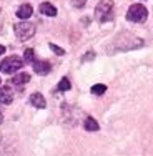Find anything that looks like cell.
Returning a JSON list of instances; mask_svg holds the SVG:
<instances>
[{"mask_svg": "<svg viewBox=\"0 0 153 156\" xmlns=\"http://www.w3.org/2000/svg\"><path fill=\"white\" fill-rule=\"evenodd\" d=\"M95 17L98 22H108L113 17V2L111 0H102L95 9Z\"/></svg>", "mask_w": 153, "mask_h": 156, "instance_id": "obj_1", "label": "cell"}, {"mask_svg": "<svg viewBox=\"0 0 153 156\" xmlns=\"http://www.w3.org/2000/svg\"><path fill=\"white\" fill-rule=\"evenodd\" d=\"M13 30H15L17 38L20 40V42H25V40H28L33 37V33H35V25L30 23V22H18V23H15Z\"/></svg>", "mask_w": 153, "mask_h": 156, "instance_id": "obj_2", "label": "cell"}, {"mask_svg": "<svg viewBox=\"0 0 153 156\" xmlns=\"http://www.w3.org/2000/svg\"><path fill=\"white\" fill-rule=\"evenodd\" d=\"M22 66H24V62H22L20 57H15V55H12V57H7L5 60L0 62V70H2V73H15L17 70H20Z\"/></svg>", "mask_w": 153, "mask_h": 156, "instance_id": "obj_3", "label": "cell"}, {"mask_svg": "<svg viewBox=\"0 0 153 156\" xmlns=\"http://www.w3.org/2000/svg\"><path fill=\"white\" fill-rule=\"evenodd\" d=\"M148 17V10L145 9L143 5H140V3H135V5H132L128 9V12H126V20L130 22H138V23H141V22H145Z\"/></svg>", "mask_w": 153, "mask_h": 156, "instance_id": "obj_4", "label": "cell"}, {"mask_svg": "<svg viewBox=\"0 0 153 156\" xmlns=\"http://www.w3.org/2000/svg\"><path fill=\"white\" fill-rule=\"evenodd\" d=\"M33 70H35L38 75H48L52 70V65L48 62H42V60H35L33 62Z\"/></svg>", "mask_w": 153, "mask_h": 156, "instance_id": "obj_5", "label": "cell"}, {"mask_svg": "<svg viewBox=\"0 0 153 156\" xmlns=\"http://www.w3.org/2000/svg\"><path fill=\"white\" fill-rule=\"evenodd\" d=\"M0 101L5 103V105H10L13 101V91L10 87H2L0 88Z\"/></svg>", "mask_w": 153, "mask_h": 156, "instance_id": "obj_6", "label": "cell"}, {"mask_svg": "<svg viewBox=\"0 0 153 156\" xmlns=\"http://www.w3.org/2000/svg\"><path fill=\"white\" fill-rule=\"evenodd\" d=\"M40 13H43V15H48V17H55L57 15V9H55L52 3H48V2H43V3H40Z\"/></svg>", "mask_w": 153, "mask_h": 156, "instance_id": "obj_7", "label": "cell"}, {"mask_svg": "<svg viewBox=\"0 0 153 156\" xmlns=\"http://www.w3.org/2000/svg\"><path fill=\"white\" fill-rule=\"evenodd\" d=\"M32 12H33L32 7L28 5V3H24V5H22L20 9L17 10V17H18V18H22V20H27V18L32 15Z\"/></svg>", "mask_w": 153, "mask_h": 156, "instance_id": "obj_8", "label": "cell"}, {"mask_svg": "<svg viewBox=\"0 0 153 156\" xmlns=\"http://www.w3.org/2000/svg\"><path fill=\"white\" fill-rule=\"evenodd\" d=\"M30 103L35 106V108H45V106H47L45 98H43L40 93H33V95L30 96Z\"/></svg>", "mask_w": 153, "mask_h": 156, "instance_id": "obj_9", "label": "cell"}, {"mask_svg": "<svg viewBox=\"0 0 153 156\" xmlns=\"http://www.w3.org/2000/svg\"><path fill=\"white\" fill-rule=\"evenodd\" d=\"M27 81H30V75L28 73H20V75H15L12 78V85H15V87H20V85L27 83Z\"/></svg>", "mask_w": 153, "mask_h": 156, "instance_id": "obj_10", "label": "cell"}, {"mask_svg": "<svg viewBox=\"0 0 153 156\" xmlns=\"http://www.w3.org/2000/svg\"><path fill=\"white\" fill-rule=\"evenodd\" d=\"M83 126H85V129H87V131H97V129H98V123H97L92 116H87Z\"/></svg>", "mask_w": 153, "mask_h": 156, "instance_id": "obj_11", "label": "cell"}, {"mask_svg": "<svg viewBox=\"0 0 153 156\" xmlns=\"http://www.w3.org/2000/svg\"><path fill=\"white\" fill-rule=\"evenodd\" d=\"M57 90H58V91H68V90H70V81H68V78H62L60 83L57 85Z\"/></svg>", "mask_w": 153, "mask_h": 156, "instance_id": "obj_12", "label": "cell"}, {"mask_svg": "<svg viewBox=\"0 0 153 156\" xmlns=\"http://www.w3.org/2000/svg\"><path fill=\"white\" fill-rule=\"evenodd\" d=\"M24 58H25V62L27 63H33L35 62V53H33V48H27L25 50V53H24Z\"/></svg>", "mask_w": 153, "mask_h": 156, "instance_id": "obj_13", "label": "cell"}, {"mask_svg": "<svg viewBox=\"0 0 153 156\" xmlns=\"http://www.w3.org/2000/svg\"><path fill=\"white\" fill-rule=\"evenodd\" d=\"M105 91H107L105 85H93V87H92V93L93 95H103Z\"/></svg>", "mask_w": 153, "mask_h": 156, "instance_id": "obj_14", "label": "cell"}, {"mask_svg": "<svg viewBox=\"0 0 153 156\" xmlns=\"http://www.w3.org/2000/svg\"><path fill=\"white\" fill-rule=\"evenodd\" d=\"M50 48H52V50H53V51H55V53H57V55H63V53H65V50H62L60 47L53 45V43H50Z\"/></svg>", "mask_w": 153, "mask_h": 156, "instance_id": "obj_15", "label": "cell"}, {"mask_svg": "<svg viewBox=\"0 0 153 156\" xmlns=\"http://www.w3.org/2000/svg\"><path fill=\"white\" fill-rule=\"evenodd\" d=\"M83 5H85V0H73V7H78V9H82Z\"/></svg>", "mask_w": 153, "mask_h": 156, "instance_id": "obj_16", "label": "cell"}, {"mask_svg": "<svg viewBox=\"0 0 153 156\" xmlns=\"http://www.w3.org/2000/svg\"><path fill=\"white\" fill-rule=\"evenodd\" d=\"M92 58H95V53H93V51H90V53H87V55H83V58H82V60L87 62V60H92Z\"/></svg>", "mask_w": 153, "mask_h": 156, "instance_id": "obj_17", "label": "cell"}, {"mask_svg": "<svg viewBox=\"0 0 153 156\" xmlns=\"http://www.w3.org/2000/svg\"><path fill=\"white\" fill-rule=\"evenodd\" d=\"M2 121H3V115H2V106H0V125H2Z\"/></svg>", "mask_w": 153, "mask_h": 156, "instance_id": "obj_18", "label": "cell"}, {"mask_svg": "<svg viewBox=\"0 0 153 156\" xmlns=\"http://www.w3.org/2000/svg\"><path fill=\"white\" fill-rule=\"evenodd\" d=\"M3 51H5V47H3V45H0V55H3Z\"/></svg>", "mask_w": 153, "mask_h": 156, "instance_id": "obj_19", "label": "cell"}, {"mask_svg": "<svg viewBox=\"0 0 153 156\" xmlns=\"http://www.w3.org/2000/svg\"><path fill=\"white\" fill-rule=\"evenodd\" d=\"M0 140H2V138H0Z\"/></svg>", "mask_w": 153, "mask_h": 156, "instance_id": "obj_20", "label": "cell"}]
</instances>
